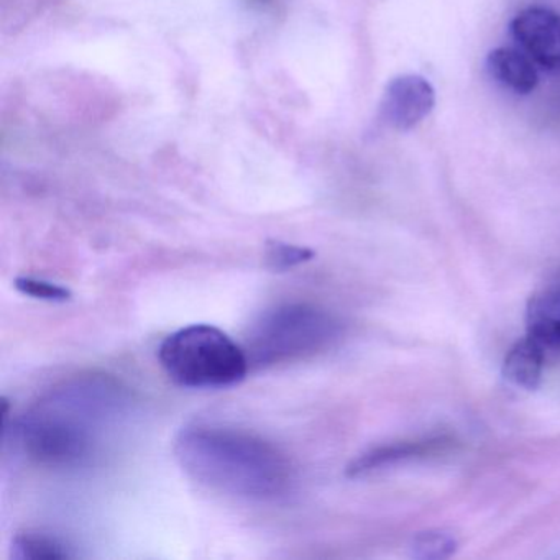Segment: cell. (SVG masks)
I'll return each mask as SVG.
<instances>
[{
  "label": "cell",
  "mask_w": 560,
  "mask_h": 560,
  "mask_svg": "<svg viewBox=\"0 0 560 560\" xmlns=\"http://www.w3.org/2000/svg\"><path fill=\"white\" fill-rule=\"evenodd\" d=\"M340 324L323 307L307 303L281 304L252 326L244 349L250 366L296 362L336 342Z\"/></svg>",
  "instance_id": "cell-4"
},
{
  "label": "cell",
  "mask_w": 560,
  "mask_h": 560,
  "mask_svg": "<svg viewBox=\"0 0 560 560\" xmlns=\"http://www.w3.org/2000/svg\"><path fill=\"white\" fill-rule=\"evenodd\" d=\"M12 557L18 560L71 559L77 553L68 544L42 533L18 534L12 540Z\"/></svg>",
  "instance_id": "cell-11"
},
{
  "label": "cell",
  "mask_w": 560,
  "mask_h": 560,
  "mask_svg": "<svg viewBox=\"0 0 560 560\" xmlns=\"http://www.w3.org/2000/svg\"><path fill=\"white\" fill-rule=\"evenodd\" d=\"M527 336L542 347H560V278L527 301Z\"/></svg>",
  "instance_id": "cell-8"
},
{
  "label": "cell",
  "mask_w": 560,
  "mask_h": 560,
  "mask_svg": "<svg viewBox=\"0 0 560 560\" xmlns=\"http://www.w3.org/2000/svg\"><path fill=\"white\" fill-rule=\"evenodd\" d=\"M159 359L176 385L195 389L237 385L250 369L244 347L209 324H192L170 334L160 346Z\"/></svg>",
  "instance_id": "cell-3"
},
{
  "label": "cell",
  "mask_w": 560,
  "mask_h": 560,
  "mask_svg": "<svg viewBox=\"0 0 560 560\" xmlns=\"http://www.w3.org/2000/svg\"><path fill=\"white\" fill-rule=\"evenodd\" d=\"M132 408V393L106 373L73 376L48 392L21 421L18 438L28 458L51 468H77Z\"/></svg>",
  "instance_id": "cell-1"
},
{
  "label": "cell",
  "mask_w": 560,
  "mask_h": 560,
  "mask_svg": "<svg viewBox=\"0 0 560 560\" xmlns=\"http://www.w3.org/2000/svg\"><path fill=\"white\" fill-rule=\"evenodd\" d=\"M265 258H267V265L271 270L287 271L313 260L314 252L306 247L287 244V242L273 241L268 242Z\"/></svg>",
  "instance_id": "cell-13"
},
{
  "label": "cell",
  "mask_w": 560,
  "mask_h": 560,
  "mask_svg": "<svg viewBox=\"0 0 560 560\" xmlns=\"http://www.w3.org/2000/svg\"><path fill=\"white\" fill-rule=\"evenodd\" d=\"M435 106V91L419 74H402L389 81L380 104V117L386 126L408 132L422 122Z\"/></svg>",
  "instance_id": "cell-5"
},
{
  "label": "cell",
  "mask_w": 560,
  "mask_h": 560,
  "mask_svg": "<svg viewBox=\"0 0 560 560\" xmlns=\"http://www.w3.org/2000/svg\"><path fill=\"white\" fill-rule=\"evenodd\" d=\"M457 539L447 530L434 529L415 534L409 549L412 557L424 560L447 559L457 550Z\"/></svg>",
  "instance_id": "cell-12"
},
{
  "label": "cell",
  "mask_w": 560,
  "mask_h": 560,
  "mask_svg": "<svg viewBox=\"0 0 560 560\" xmlns=\"http://www.w3.org/2000/svg\"><path fill=\"white\" fill-rule=\"evenodd\" d=\"M511 34L534 63L559 73L560 14L546 8L524 9L511 22Z\"/></svg>",
  "instance_id": "cell-6"
},
{
  "label": "cell",
  "mask_w": 560,
  "mask_h": 560,
  "mask_svg": "<svg viewBox=\"0 0 560 560\" xmlns=\"http://www.w3.org/2000/svg\"><path fill=\"white\" fill-rule=\"evenodd\" d=\"M452 441L444 438L428 439V441L399 442L386 447L373 448L366 454L360 455L347 467L349 477H362L372 471L382 470L389 465L398 464L411 458L431 457L451 448Z\"/></svg>",
  "instance_id": "cell-7"
},
{
  "label": "cell",
  "mask_w": 560,
  "mask_h": 560,
  "mask_svg": "<svg viewBox=\"0 0 560 560\" xmlns=\"http://www.w3.org/2000/svg\"><path fill=\"white\" fill-rule=\"evenodd\" d=\"M15 288L27 296L35 298V300L50 301V303H65L71 298V291L67 287L47 280H38V278H18Z\"/></svg>",
  "instance_id": "cell-14"
},
{
  "label": "cell",
  "mask_w": 560,
  "mask_h": 560,
  "mask_svg": "<svg viewBox=\"0 0 560 560\" xmlns=\"http://www.w3.org/2000/svg\"><path fill=\"white\" fill-rule=\"evenodd\" d=\"M487 70L497 83L516 94H529L539 84L536 65L524 51L497 48L487 58Z\"/></svg>",
  "instance_id": "cell-9"
},
{
  "label": "cell",
  "mask_w": 560,
  "mask_h": 560,
  "mask_svg": "<svg viewBox=\"0 0 560 560\" xmlns=\"http://www.w3.org/2000/svg\"><path fill=\"white\" fill-rule=\"evenodd\" d=\"M175 454L192 480L231 497L277 500L293 483L287 455L248 432L214 425L186 428L176 439Z\"/></svg>",
  "instance_id": "cell-2"
},
{
  "label": "cell",
  "mask_w": 560,
  "mask_h": 560,
  "mask_svg": "<svg viewBox=\"0 0 560 560\" xmlns=\"http://www.w3.org/2000/svg\"><path fill=\"white\" fill-rule=\"evenodd\" d=\"M542 370L544 347L529 336L511 347L503 363L504 380L526 392H533L540 385Z\"/></svg>",
  "instance_id": "cell-10"
}]
</instances>
